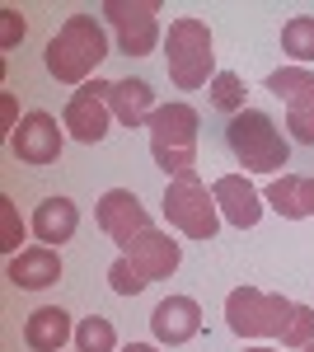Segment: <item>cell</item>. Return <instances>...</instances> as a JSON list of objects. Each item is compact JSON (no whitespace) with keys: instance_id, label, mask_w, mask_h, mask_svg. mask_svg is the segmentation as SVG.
<instances>
[{"instance_id":"6da1fadb","label":"cell","mask_w":314,"mask_h":352,"mask_svg":"<svg viewBox=\"0 0 314 352\" xmlns=\"http://www.w3.org/2000/svg\"><path fill=\"white\" fill-rule=\"evenodd\" d=\"M108 56V33L94 14H71L47 43V71L61 85H89V71H99Z\"/></svg>"},{"instance_id":"7a4b0ae2","label":"cell","mask_w":314,"mask_h":352,"mask_svg":"<svg viewBox=\"0 0 314 352\" xmlns=\"http://www.w3.org/2000/svg\"><path fill=\"white\" fill-rule=\"evenodd\" d=\"M164 66L174 89H202L216 80V52H211V28L202 19H174L164 33Z\"/></svg>"},{"instance_id":"3957f363","label":"cell","mask_w":314,"mask_h":352,"mask_svg":"<svg viewBox=\"0 0 314 352\" xmlns=\"http://www.w3.org/2000/svg\"><path fill=\"white\" fill-rule=\"evenodd\" d=\"M146 127H150V155L169 179L197 169V109L192 104H183V99L159 104Z\"/></svg>"},{"instance_id":"277c9868","label":"cell","mask_w":314,"mask_h":352,"mask_svg":"<svg viewBox=\"0 0 314 352\" xmlns=\"http://www.w3.org/2000/svg\"><path fill=\"white\" fill-rule=\"evenodd\" d=\"M225 141L235 151V160L254 174H277L282 164H291V146L287 136L277 132V122L258 109H244L225 122Z\"/></svg>"},{"instance_id":"5b68a950","label":"cell","mask_w":314,"mask_h":352,"mask_svg":"<svg viewBox=\"0 0 314 352\" xmlns=\"http://www.w3.org/2000/svg\"><path fill=\"white\" fill-rule=\"evenodd\" d=\"M164 217H169L174 230H183L188 240H216V230H221V207H216L211 188L197 179V169L169 179V188H164Z\"/></svg>"},{"instance_id":"8992f818","label":"cell","mask_w":314,"mask_h":352,"mask_svg":"<svg viewBox=\"0 0 314 352\" xmlns=\"http://www.w3.org/2000/svg\"><path fill=\"white\" fill-rule=\"evenodd\" d=\"M291 315H295V300L258 292V287H235L225 296V324L239 338H282Z\"/></svg>"},{"instance_id":"52a82bcc","label":"cell","mask_w":314,"mask_h":352,"mask_svg":"<svg viewBox=\"0 0 314 352\" xmlns=\"http://www.w3.org/2000/svg\"><path fill=\"white\" fill-rule=\"evenodd\" d=\"M104 19L117 33V52L150 56L159 43V0H104Z\"/></svg>"},{"instance_id":"ba28073f","label":"cell","mask_w":314,"mask_h":352,"mask_svg":"<svg viewBox=\"0 0 314 352\" xmlns=\"http://www.w3.org/2000/svg\"><path fill=\"white\" fill-rule=\"evenodd\" d=\"M108 85L113 80H89L71 94V104L61 113V127L66 136H76L80 146H99L108 136V122H113V109H108Z\"/></svg>"},{"instance_id":"9c48e42d","label":"cell","mask_w":314,"mask_h":352,"mask_svg":"<svg viewBox=\"0 0 314 352\" xmlns=\"http://www.w3.org/2000/svg\"><path fill=\"white\" fill-rule=\"evenodd\" d=\"M61 146H66V132L56 127L52 113H43V109L24 113L19 127H14V136H10V151H14L19 164H56Z\"/></svg>"},{"instance_id":"30bf717a","label":"cell","mask_w":314,"mask_h":352,"mask_svg":"<svg viewBox=\"0 0 314 352\" xmlns=\"http://www.w3.org/2000/svg\"><path fill=\"white\" fill-rule=\"evenodd\" d=\"M94 221H99V230H104L108 240L117 244V249H127L141 230H150V217H146V207H141V197L131 188H108L104 197H99V212H94Z\"/></svg>"},{"instance_id":"8fae6325","label":"cell","mask_w":314,"mask_h":352,"mask_svg":"<svg viewBox=\"0 0 314 352\" xmlns=\"http://www.w3.org/2000/svg\"><path fill=\"white\" fill-rule=\"evenodd\" d=\"M122 258H127L131 268L141 272L146 282H159V277H174L179 272V263H183V249H179V240H169L164 230H141L136 240L122 249Z\"/></svg>"},{"instance_id":"7c38bea8","label":"cell","mask_w":314,"mask_h":352,"mask_svg":"<svg viewBox=\"0 0 314 352\" xmlns=\"http://www.w3.org/2000/svg\"><path fill=\"white\" fill-rule=\"evenodd\" d=\"M197 329H202V305L192 296H164L150 310V333L164 348H179L188 338H197Z\"/></svg>"},{"instance_id":"4fadbf2b","label":"cell","mask_w":314,"mask_h":352,"mask_svg":"<svg viewBox=\"0 0 314 352\" xmlns=\"http://www.w3.org/2000/svg\"><path fill=\"white\" fill-rule=\"evenodd\" d=\"M211 197H216V207H221V221H230L239 230H249V226L262 221V192L254 188L244 174H221V179L211 184Z\"/></svg>"},{"instance_id":"5bb4252c","label":"cell","mask_w":314,"mask_h":352,"mask_svg":"<svg viewBox=\"0 0 314 352\" xmlns=\"http://www.w3.org/2000/svg\"><path fill=\"white\" fill-rule=\"evenodd\" d=\"M5 277H10L19 292H43V287L61 282V254H56L52 244H28V249H19V254L10 258Z\"/></svg>"},{"instance_id":"9a60e30c","label":"cell","mask_w":314,"mask_h":352,"mask_svg":"<svg viewBox=\"0 0 314 352\" xmlns=\"http://www.w3.org/2000/svg\"><path fill=\"white\" fill-rule=\"evenodd\" d=\"M262 202L287 221L314 217V174H277L262 192Z\"/></svg>"},{"instance_id":"2e32d148","label":"cell","mask_w":314,"mask_h":352,"mask_svg":"<svg viewBox=\"0 0 314 352\" xmlns=\"http://www.w3.org/2000/svg\"><path fill=\"white\" fill-rule=\"evenodd\" d=\"M71 338H76V324L61 305H38L24 320V343L33 352H61Z\"/></svg>"},{"instance_id":"e0dca14e","label":"cell","mask_w":314,"mask_h":352,"mask_svg":"<svg viewBox=\"0 0 314 352\" xmlns=\"http://www.w3.org/2000/svg\"><path fill=\"white\" fill-rule=\"evenodd\" d=\"M108 109H113V118H117L122 127H146L159 104H155V89H150V85L127 76V80L108 85Z\"/></svg>"},{"instance_id":"ac0fdd59","label":"cell","mask_w":314,"mask_h":352,"mask_svg":"<svg viewBox=\"0 0 314 352\" xmlns=\"http://www.w3.org/2000/svg\"><path fill=\"white\" fill-rule=\"evenodd\" d=\"M76 226H80V207L71 197H47V202H38V212H33V235L43 244H52V249H61V244L71 240Z\"/></svg>"},{"instance_id":"d6986e66","label":"cell","mask_w":314,"mask_h":352,"mask_svg":"<svg viewBox=\"0 0 314 352\" xmlns=\"http://www.w3.org/2000/svg\"><path fill=\"white\" fill-rule=\"evenodd\" d=\"M267 89L291 109V104H300V99H310V94H314V71H310V66H282V71L267 76Z\"/></svg>"},{"instance_id":"ffe728a7","label":"cell","mask_w":314,"mask_h":352,"mask_svg":"<svg viewBox=\"0 0 314 352\" xmlns=\"http://www.w3.org/2000/svg\"><path fill=\"white\" fill-rule=\"evenodd\" d=\"M282 52L295 66L314 61V14H291L287 24H282Z\"/></svg>"},{"instance_id":"44dd1931","label":"cell","mask_w":314,"mask_h":352,"mask_svg":"<svg viewBox=\"0 0 314 352\" xmlns=\"http://www.w3.org/2000/svg\"><path fill=\"white\" fill-rule=\"evenodd\" d=\"M76 352H117V329L104 315H85L76 324Z\"/></svg>"},{"instance_id":"7402d4cb","label":"cell","mask_w":314,"mask_h":352,"mask_svg":"<svg viewBox=\"0 0 314 352\" xmlns=\"http://www.w3.org/2000/svg\"><path fill=\"white\" fill-rule=\"evenodd\" d=\"M207 89H211V104L221 113H230V118L244 113V94H249V89H244V80H239L235 71H216V80H211Z\"/></svg>"},{"instance_id":"603a6c76","label":"cell","mask_w":314,"mask_h":352,"mask_svg":"<svg viewBox=\"0 0 314 352\" xmlns=\"http://www.w3.org/2000/svg\"><path fill=\"white\" fill-rule=\"evenodd\" d=\"M19 240H24V221H19V207H14V197H5V192H0V249L14 258V254H19Z\"/></svg>"},{"instance_id":"cb8c5ba5","label":"cell","mask_w":314,"mask_h":352,"mask_svg":"<svg viewBox=\"0 0 314 352\" xmlns=\"http://www.w3.org/2000/svg\"><path fill=\"white\" fill-rule=\"evenodd\" d=\"M314 343V310L310 305H295V315L287 320V333H282V348H310Z\"/></svg>"},{"instance_id":"d4e9b609","label":"cell","mask_w":314,"mask_h":352,"mask_svg":"<svg viewBox=\"0 0 314 352\" xmlns=\"http://www.w3.org/2000/svg\"><path fill=\"white\" fill-rule=\"evenodd\" d=\"M287 127H291V136H295V141H305V146H314V94L287 109Z\"/></svg>"},{"instance_id":"484cf974","label":"cell","mask_w":314,"mask_h":352,"mask_svg":"<svg viewBox=\"0 0 314 352\" xmlns=\"http://www.w3.org/2000/svg\"><path fill=\"white\" fill-rule=\"evenodd\" d=\"M108 287H113V292H117V296H136V292H141V287H146V277H141V272L131 268L127 258H117V263H113V268H108Z\"/></svg>"},{"instance_id":"4316f807","label":"cell","mask_w":314,"mask_h":352,"mask_svg":"<svg viewBox=\"0 0 314 352\" xmlns=\"http://www.w3.org/2000/svg\"><path fill=\"white\" fill-rule=\"evenodd\" d=\"M19 38H24V14H19L14 5H5V10H0V52H10Z\"/></svg>"},{"instance_id":"83f0119b","label":"cell","mask_w":314,"mask_h":352,"mask_svg":"<svg viewBox=\"0 0 314 352\" xmlns=\"http://www.w3.org/2000/svg\"><path fill=\"white\" fill-rule=\"evenodd\" d=\"M0 122L10 127V136H14V127H19V122H14V99H10V94L0 99Z\"/></svg>"},{"instance_id":"f1b7e54d","label":"cell","mask_w":314,"mask_h":352,"mask_svg":"<svg viewBox=\"0 0 314 352\" xmlns=\"http://www.w3.org/2000/svg\"><path fill=\"white\" fill-rule=\"evenodd\" d=\"M122 352H159V348H155V343H127Z\"/></svg>"},{"instance_id":"f546056e","label":"cell","mask_w":314,"mask_h":352,"mask_svg":"<svg viewBox=\"0 0 314 352\" xmlns=\"http://www.w3.org/2000/svg\"><path fill=\"white\" fill-rule=\"evenodd\" d=\"M244 352H277V348H244Z\"/></svg>"},{"instance_id":"4dcf8cb0","label":"cell","mask_w":314,"mask_h":352,"mask_svg":"<svg viewBox=\"0 0 314 352\" xmlns=\"http://www.w3.org/2000/svg\"><path fill=\"white\" fill-rule=\"evenodd\" d=\"M300 352H314V343H310V348H300Z\"/></svg>"}]
</instances>
